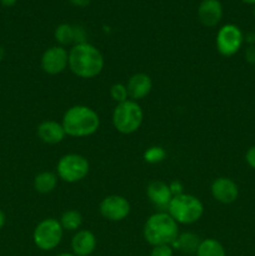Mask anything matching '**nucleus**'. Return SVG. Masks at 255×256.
Returning <instances> with one entry per match:
<instances>
[{
  "label": "nucleus",
  "instance_id": "f257e3e1",
  "mask_svg": "<svg viewBox=\"0 0 255 256\" xmlns=\"http://www.w3.org/2000/svg\"><path fill=\"white\" fill-rule=\"evenodd\" d=\"M104 56L102 52L90 42L72 45L69 50V69L78 78L92 79L104 69Z\"/></svg>",
  "mask_w": 255,
  "mask_h": 256
},
{
  "label": "nucleus",
  "instance_id": "f03ea898",
  "mask_svg": "<svg viewBox=\"0 0 255 256\" xmlns=\"http://www.w3.org/2000/svg\"><path fill=\"white\" fill-rule=\"evenodd\" d=\"M62 125L68 136L88 138L99 130L100 118L90 106L74 105L64 112Z\"/></svg>",
  "mask_w": 255,
  "mask_h": 256
},
{
  "label": "nucleus",
  "instance_id": "7ed1b4c3",
  "mask_svg": "<svg viewBox=\"0 0 255 256\" xmlns=\"http://www.w3.org/2000/svg\"><path fill=\"white\" fill-rule=\"evenodd\" d=\"M179 224L168 214V212H158L148 218L142 228L145 242L152 246L172 245L179 236Z\"/></svg>",
  "mask_w": 255,
  "mask_h": 256
},
{
  "label": "nucleus",
  "instance_id": "20e7f679",
  "mask_svg": "<svg viewBox=\"0 0 255 256\" xmlns=\"http://www.w3.org/2000/svg\"><path fill=\"white\" fill-rule=\"evenodd\" d=\"M166 212L178 224L192 225L202 219L204 205L195 195L182 192L172 196Z\"/></svg>",
  "mask_w": 255,
  "mask_h": 256
},
{
  "label": "nucleus",
  "instance_id": "39448f33",
  "mask_svg": "<svg viewBox=\"0 0 255 256\" xmlns=\"http://www.w3.org/2000/svg\"><path fill=\"white\" fill-rule=\"evenodd\" d=\"M112 120L118 132L122 135H130L140 129L144 120V112L139 102L129 99L116 104L112 112Z\"/></svg>",
  "mask_w": 255,
  "mask_h": 256
},
{
  "label": "nucleus",
  "instance_id": "423d86ee",
  "mask_svg": "<svg viewBox=\"0 0 255 256\" xmlns=\"http://www.w3.org/2000/svg\"><path fill=\"white\" fill-rule=\"evenodd\" d=\"M64 235V229L59 220L46 218L35 226L32 232V242L38 249L42 252H52L60 245Z\"/></svg>",
  "mask_w": 255,
  "mask_h": 256
},
{
  "label": "nucleus",
  "instance_id": "0eeeda50",
  "mask_svg": "<svg viewBox=\"0 0 255 256\" xmlns=\"http://www.w3.org/2000/svg\"><path fill=\"white\" fill-rule=\"evenodd\" d=\"M90 170L89 160L80 154H65L56 164V175L62 182L74 184L88 176Z\"/></svg>",
  "mask_w": 255,
  "mask_h": 256
},
{
  "label": "nucleus",
  "instance_id": "6e6552de",
  "mask_svg": "<svg viewBox=\"0 0 255 256\" xmlns=\"http://www.w3.org/2000/svg\"><path fill=\"white\" fill-rule=\"evenodd\" d=\"M216 50L222 56H232L236 54L244 42V35L239 26L234 24H225L216 34Z\"/></svg>",
  "mask_w": 255,
  "mask_h": 256
},
{
  "label": "nucleus",
  "instance_id": "1a4fd4ad",
  "mask_svg": "<svg viewBox=\"0 0 255 256\" xmlns=\"http://www.w3.org/2000/svg\"><path fill=\"white\" fill-rule=\"evenodd\" d=\"M130 202L122 195H108L100 202V215L108 222H119L126 219L130 214Z\"/></svg>",
  "mask_w": 255,
  "mask_h": 256
},
{
  "label": "nucleus",
  "instance_id": "9d476101",
  "mask_svg": "<svg viewBox=\"0 0 255 256\" xmlns=\"http://www.w3.org/2000/svg\"><path fill=\"white\" fill-rule=\"evenodd\" d=\"M42 72L49 75H59L69 68V52L64 46L54 45L42 52L40 60Z\"/></svg>",
  "mask_w": 255,
  "mask_h": 256
},
{
  "label": "nucleus",
  "instance_id": "9b49d317",
  "mask_svg": "<svg viewBox=\"0 0 255 256\" xmlns=\"http://www.w3.org/2000/svg\"><path fill=\"white\" fill-rule=\"evenodd\" d=\"M212 195L218 202L222 204H232L236 202L239 196V188L236 182L232 180L230 178L220 176L215 179L212 184Z\"/></svg>",
  "mask_w": 255,
  "mask_h": 256
},
{
  "label": "nucleus",
  "instance_id": "f8f14e48",
  "mask_svg": "<svg viewBox=\"0 0 255 256\" xmlns=\"http://www.w3.org/2000/svg\"><path fill=\"white\" fill-rule=\"evenodd\" d=\"M146 195L150 202L160 212H166L172 199L169 185L160 180H154V182H149V185L146 186Z\"/></svg>",
  "mask_w": 255,
  "mask_h": 256
},
{
  "label": "nucleus",
  "instance_id": "ddd939ff",
  "mask_svg": "<svg viewBox=\"0 0 255 256\" xmlns=\"http://www.w3.org/2000/svg\"><path fill=\"white\" fill-rule=\"evenodd\" d=\"M198 18L204 26H216L222 19V2L219 0H202L198 6Z\"/></svg>",
  "mask_w": 255,
  "mask_h": 256
},
{
  "label": "nucleus",
  "instance_id": "4468645a",
  "mask_svg": "<svg viewBox=\"0 0 255 256\" xmlns=\"http://www.w3.org/2000/svg\"><path fill=\"white\" fill-rule=\"evenodd\" d=\"M125 85H126L129 99L134 102H139L146 98L152 89V78L145 72H136L132 75Z\"/></svg>",
  "mask_w": 255,
  "mask_h": 256
},
{
  "label": "nucleus",
  "instance_id": "2eb2a0df",
  "mask_svg": "<svg viewBox=\"0 0 255 256\" xmlns=\"http://www.w3.org/2000/svg\"><path fill=\"white\" fill-rule=\"evenodd\" d=\"M36 135L40 142L48 145L59 144L66 136L62 122H58L55 120H45L40 122L36 129Z\"/></svg>",
  "mask_w": 255,
  "mask_h": 256
},
{
  "label": "nucleus",
  "instance_id": "dca6fc26",
  "mask_svg": "<svg viewBox=\"0 0 255 256\" xmlns=\"http://www.w3.org/2000/svg\"><path fill=\"white\" fill-rule=\"evenodd\" d=\"M96 236L90 230H78L72 239V250L75 256H90L96 249Z\"/></svg>",
  "mask_w": 255,
  "mask_h": 256
},
{
  "label": "nucleus",
  "instance_id": "f3484780",
  "mask_svg": "<svg viewBox=\"0 0 255 256\" xmlns=\"http://www.w3.org/2000/svg\"><path fill=\"white\" fill-rule=\"evenodd\" d=\"M200 238L194 232H182L179 234L178 239L172 244V249H178L184 254H196V250L200 245Z\"/></svg>",
  "mask_w": 255,
  "mask_h": 256
},
{
  "label": "nucleus",
  "instance_id": "a211bd4d",
  "mask_svg": "<svg viewBox=\"0 0 255 256\" xmlns=\"http://www.w3.org/2000/svg\"><path fill=\"white\" fill-rule=\"evenodd\" d=\"M58 175L52 172H42L34 178V189L40 194H50L56 189Z\"/></svg>",
  "mask_w": 255,
  "mask_h": 256
},
{
  "label": "nucleus",
  "instance_id": "6ab92c4d",
  "mask_svg": "<svg viewBox=\"0 0 255 256\" xmlns=\"http://www.w3.org/2000/svg\"><path fill=\"white\" fill-rule=\"evenodd\" d=\"M196 256H226L224 246L220 242L212 238H208L200 242L196 250Z\"/></svg>",
  "mask_w": 255,
  "mask_h": 256
},
{
  "label": "nucleus",
  "instance_id": "aec40b11",
  "mask_svg": "<svg viewBox=\"0 0 255 256\" xmlns=\"http://www.w3.org/2000/svg\"><path fill=\"white\" fill-rule=\"evenodd\" d=\"M59 222L64 230L76 232L82 224V216L78 210H66L62 214Z\"/></svg>",
  "mask_w": 255,
  "mask_h": 256
},
{
  "label": "nucleus",
  "instance_id": "412c9836",
  "mask_svg": "<svg viewBox=\"0 0 255 256\" xmlns=\"http://www.w3.org/2000/svg\"><path fill=\"white\" fill-rule=\"evenodd\" d=\"M54 38L60 46H66V45H75V26L70 24H60L58 25L54 32Z\"/></svg>",
  "mask_w": 255,
  "mask_h": 256
},
{
  "label": "nucleus",
  "instance_id": "4be33fe9",
  "mask_svg": "<svg viewBox=\"0 0 255 256\" xmlns=\"http://www.w3.org/2000/svg\"><path fill=\"white\" fill-rule=\"evenodd\" d=\"M166 156V152L162 146H152L145 150L144 160L149 164H158L162 162Z\"/></svg>",
  "mask_w": 255,
  "mask_h": 256
},
{
  "label": "nucleus",
  "instance_id": "5701e85b",
  "mask_svg": "<svg viewBox=\"0 0 255 256\" xmlns=\"http://www.w3.org/2000/svg\"><path fill=\"white\" fill-rule=\"evenodd\" d=\"M110 96L114 100L116 104L124 102L129 100V94H128L126 85L122 84V82H115L110 86Z\"/></svg>",
  "mask_w": 255,
  "mask_h": 256
},
{
  "label": "nucleus",
  "instance_id": "b1692460",
  "mask_svg": "<svg viewBox=\"0 0 255 256\" xmlns=\"http://www.w3.org/2000/svg\"><path fill=\"white\" fill-rule=\"evenodd\" d=\"M174 255V249L172 245H158L152 246L150 256H172Z\"/></svg>",
  "mask_w": 255,
  "mask_h": 256
},
{
  "label": "nucleus",
  "instance_id": "393cba45",
  "mask_svg": "<svg viewBox=\"0 0 255 256\" xmlns=\"http://www.w3.org/2000/svg\"><path fill=\"white\" fill-rule=\"evenodd\" d=\"M245 160H246L248 165L255 170V145L248 149L246 154H245Z\"/></svg>",
  "mask_w": 255,
  "mask_h": 256
},
{
  "label": "nucleus",
  "instance_id": "a878e982",
  "mask_svg": "<svg viewBox=\"0 0 255 256\" xmlns=\"http://www.w3.org/2000/svg\"><path fill=\"white\" fill-rule=\"evenodd\" d=\"M245 59L249 64L255 65V45H249L245 50Z\"/></svg>",
  "mask_w": 255,
  "mask_h": 256
},
{
  "label": "nucleus",
  "instance_id": "bb28decb",
  "mask_svg": "<svg viewBox=\"0 0 255 256\" xmlns=\"http://www.w3.org/2000/svg\"><path fill=\"white\" fill-rule=\"evenodd\" d=\"M169 188H170V192H172V196L182 194V185L180 182H172V184H169Z\"/></svg>",
  "mask_w": 255,
  "mask_h": 256
},
{
  "label": "nucleus",
  "instance_id": "cd10ccee",
  "mask_svg": "<svg viewBox=\"0 0 255 256\" xmlns=\"http://www.w3.org/2000/svg\"><path fill=\"white\" fill-rule=\"evenodd\" d=\"M69 2L78 8H85L90 4V0H69Z\"/></svg>",
  "mask_w": 255,
  "mask_h": 256
},
{
  "label": "nucleus",
  "instance_id": "c85d7f7f",
  "mask_svg": "<svg viewBox=\"0 0 255 256\" xmlns=\"http://www.w3.org/2000/svg\"><path fill=\"white\" fill-rule=\"evenodd\" d=\"M0 2H2L4 6H14L18 2V0H0Z\"/></svg>",
  "mask_w": 255,
  "mask_h": 256
},
{
  "label": "nucleus",
  "instance_id": "c756f323",
  "mask_svg": "<svg viewBox=\"0 0 255 256\" xmlns=\"http://www.w3.org/2000/svg\"><path fill=\"white\" fill-rule=\"evenodd\" d=\"M246 42H249L250 45H255V32H250V34H248Z\"/></svg>",
  "mask_w": 255,
  "mask_h": 256
},
{
  "label": "nucleus",
  "instance_id": "7c9ffc66",
  "mask_svg": "<svg viewBox=\"0 0 255 256\" xmlns=\"http://www.w3.org/2000/svg\"><path fill=\"white\" fill-rule=\"evenodd\" d=\"M5 225V214L0 210V230L2 229V226Z\"/></svg>",
  "mask_w": 255,
  "mask_h": 256
},
{
  "label": "nucleus",
  "instance_id": "2f4dec72",
  "mask_svg": "<svg viewBox=\"0 0 255 256\" xmlns=\"http://www.w3.org/2000/svg\"><path fill=\"white\" fill-rule=\"evenodd\" d=\"M245 4H255V0H242Z\"/></svg>",
  "mask_w": 255,
  "mask_h": 256
},
{
  "label": "nucleus",
  "instance_id": "473e14b6",
  "mask_svg": "<svg viewBox=\"0 0 255 256\" xmlns=\"http://www.w3.org/2000/svg\"><path fill=\"white\" fill-rule=\"evenodd\" d=\"M56 256H75L74 254H70V252H62V254L56 255Z\"/></svg>",
  "mask_w": 255,
  "mask_h": 256
},
{
  "label": "nucleus",
  "instance_id": "72a5a7b5",
  "mask_svg": "<svg viewBox=\"0 0 255 256\" xmlns=\"http://www.w3.org/2000/svg\"><path fill=\"white\" fill-rule=\"evenodd\" d=\"M254 18H255V8H254Z\"/></svg>",
  "mask_w": 255,
  "mask_h": 256
},
{
  "label": "nucleus",
  "instance_id": "f704fd0d",
  "mask_svg": "<svg viewBox=\"0 0 255 256\" xmlns=\"http://www.w3.org/2000/svg\"><path fill=\"white\" fill-rule=\"evenodd\" d=\"M90 256H92V255H90Z\"/></svg>",
  "mask_w": 255,
  "mask_h": 256
}]
</instances>
